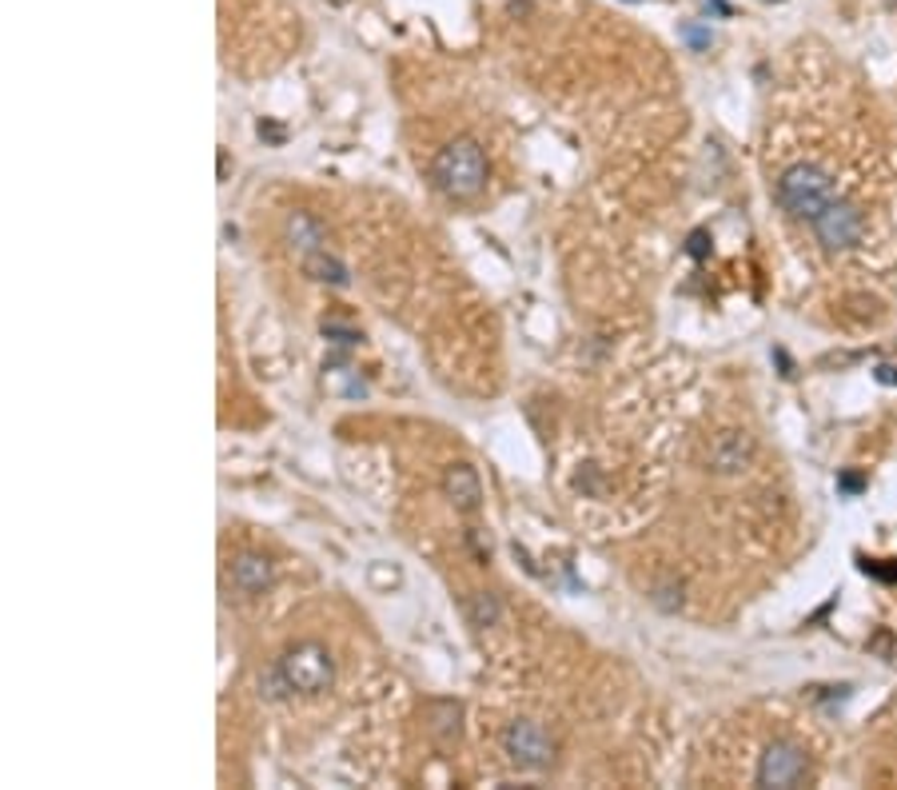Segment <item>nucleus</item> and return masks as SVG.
I'll list each match as a JSON object with an SVG mask.
<instances>
[{
    "mask_svg": "<svg viewBox=\"0 0 897 790\" xmlns=\"http://www.w3.org/2000/svg\"><path fill=\"white\" fill-rule=\"evenodd\" d=\"M817 232V240L826 247H834V252H842V247H854L857 240H862V232H866V220H862V212H857L854 204H846V200H830L822 212L810 220Z\"/></svg>",
    "mask_w": 897,
    "mask_h": 790,
    "instance_id": "4",
    "label": "nucleus"
},
{
    "mask_svg": "<svg viewBox=\"0 0 897 790\" xmlns=\"http://www.w3.org/2000/svg\"><path fill=\"white\" fill-rule=\"evenodd\" d=\"M443 492L451 495V503H460L463 512H475L483 499V483H479V475H475V467H467V463H451L447 475H443Z\"/></svg>",
    "mask_w": 897,
    "mask_h": 790,
    "instance_id": "7",
    "label": "nucleus"
},
{
    "mask_svg": "<svg viewBox=\"0 0 897 790\" xmlns=\"http://www.w3.org/2000/svg\"><path fill=\"white\" fill-rule=\"evenodd\" d=\"M304 267H307V276H316V280H324V284H347V272H344V264H339L327 247H316V252H307L304 256Z\"/></svg>",
    "mask_w": 897,
    "mask_h": 790,
    "instance_id": "11",
    "label": "nucleus"
},
{
    "mask_svg": "<svg viewBox=\"0 0 897 790\" xmlns=\"http://www.w3.org/2000/svg\"><path fill=\"white\" fill-rule=\"evenodd\" d=\"M279 675H284L287 691H299V695H319V691L331 687L336 667H331L327 646L299 643V646H292L284 659H279Z\"/></svg>",
    "mask_w": 897,
    "mask_h": 790,
    "instance_id": "3",
    "label": "nucleus"
},
{
    "mask_svg": "<svg viewBox=\"0 0 897 790\" xmlns=\"http://www.w3.org/2000/svg\"><path fill=\"white\" fill-rule=\"evenodd\" d=\"M327 4H347V0H327Z\"/></svg>",
    "mask_w": 897,
    "mask_h": 790,
    "instance_id": "15",
    "label": "nucleus"
},
{
    "mask_svg": "<svg viewBox=\"0 0 897 790\" xmlns=\"http://www.w3.org/2000/svg\"><path fill=\"white\" fill-rule=\"evenodd\" d=\"M475 619H479V623L495 619V603H490V599H479V607H475Z\"/></svg>",
    "mask_w": 897,
    "mask_h": 790,
    "instance_id": "12",
    "label": "nucleus"
},
{
    "mask_svg": "<svg viewBox=\"0 0 897 790\" xmlns=\"http://www.w3.org/2000/svg\"><path fill=\"white\" fill-rule=\"evenodd\" d=\"M877 380H882V383H897V368H882V371H877Z\"/></svg>",
    "mask_w": 897,
    "mask_h": 790,
    "instance_id": "14",
    "label": "nucleus"
},
{
    "mask_svg": "<svg viewBox=\"0 0 897 790\" xmlns=\"http://www.w3.org/2000/svg\"><path fill=\"white\" fill-rule=\"evenodd\" d=\"M710 460L718 472H738L746 460H750V440L746 435H738V431H726V435H718L710 447Z\"/></svg>",
    "mask_w": 897,
    "mask_h": 790,
    "instance_id": "8",
    "label": "nucleus"
},
{
    "mask_svg": "<svg viewBox=\"0 0 897 790\" xmlns=\"http://www.w3.org/2000/svg\"><path fill=\"white\" fill-rule=\"evenodd\" d=\"M287 240H292V247H296L299 260H304L307 252L324 247V228H319L316 220H307L304 212H292L287 215Z\"/></svg>",
    "mask_w": 897,
    "mask_h": 790,
    "instance_id": "9",
    "label": "nucleus"
},
{
    "mask_svg": "<svg viewBox=\"0 0 897 790\" xmlns=\"http://www.w3.org/2000/svg\"><path fill=\"white\" fill-rule=\"evenodd\" d=\"M866 571L882 575V579H897V567H869V563H866Z\"/></svg>",
    "mask_w": 897,
    "mask_h": 790,
    "instance_id": "13",
    "label": "nucleus"
},
{
    "mask_svg": "<svg viewBox=\"0 0 897 790\" xmlns=\"http://www.w3.org/2000/svg\"><path fill=\"white\" fill-rule=\"evenodd\" d=\"M435 185L439 192H447L451 200H471L479 196L483 185H487V160H483V148L475 140H455L447 144L443 152L435 156Z\"/></svg>",
    "mask_w": 897,
    "mask_h": 790,
    "instance_id": "1",
    "label": "nucleus"
},
{
    "mask_svg": "<svg viewBox=\"0 0 897 790\" xmlns=\"http://www.w3.org/2000/svg\"><path fill=\"white\" fill-rule=\"evenodd\" d=\"M810 779V762L794 742H770L758 762V782L762 787H802Z\"/></svg>",
    "mask_w": 897,
    "mask_h": 790,
    "instance_id": "5",
    "label": "nucleus"
},
{
    "mask_svg": "<svg viewBox=\"0 0 897 790\" xmlns=\"http://www.w3.org/2000/svg\"><path fill=\"white\" fill-rule=\"evenodd\" d=\"M232 579L255 596V591H264V587L272 583V567H267V559H260V555H244V559H235Z\"/></svg>",
    "mask_w": 897,
    "mask_h": 790,
    "instance_id": "10",
    "label": "nucleus"
},
{
    "mask_svg": "<svg viewBox=\"0 0 897 790\" xmlns=\"http://www.w3.org/2000/svg\"><path fill=\"white\" fill-rule=\"evenodd\" d=\"M778 200H782L785 212L802 215V220H814V215L834 200V180H830L826 168L794 165V168H785L782 180H778Z\"/></svg>",
    "mask_w": 897,
    "mask_h": 790,
    "instance_id": "2",
    "label": "nucleus"
},
{
    "mask_svg": "<svg viewBox=\"0 0 897 790\" xmlns=\"http://www.w3.org/2000/svg\"><path fill=\"white\" fill-rule=\"evenodd\" d=\"M507 750H510V759L519 762V767H530V770L547 767V762H551V755H555L551 735H547L539 723H510Z\"/></svg>",
    "mask_w": 897,
    "mask_h": 790,
    "instance_id": "6",
    "label": "nucleus"
}]
</instances>
